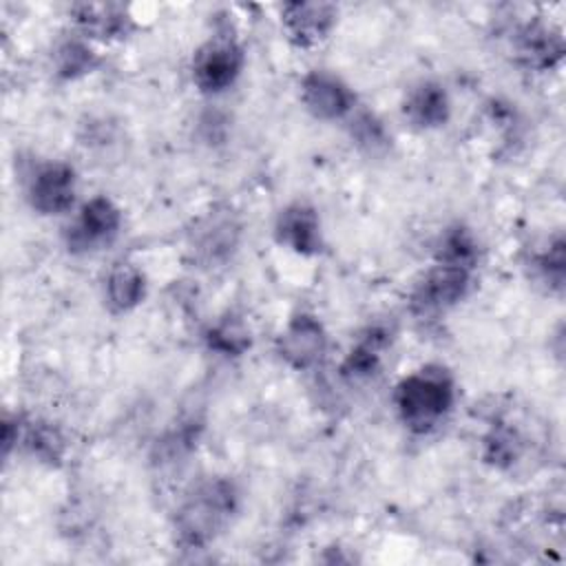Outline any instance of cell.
<instances>
[{
    "label": "cell",
    "instance_id": "obj_1",
    "mask_svg": "<svg viewBox=\"0 0 566 566\" xmlns=\"http://www.w3.org/2000/svg\"><path fill=\"white\" fill-rule=\"evenodd\" d=\"M396 409L413 431L433 429L453 405V382L442 369H420L396 387Z\"/></svg>",
    "mask_w": 566,
    "mask_h": 566
},
{
    "label": "cell",
    "instance_id": "obj_2",
    "mask_svg": "<svg viewBox=\"0 0 566 566\" xmlns=\"http://www.w3.org/2000/svg\"><path fill=\"white\" fill-rule=\"evenodd\" d=\"M237 504L234 486L228 480L201 484L177 513L179 539L188 546H203L230 520Z\"/></svg>",
    "mask_w": 566,
    "mask_h": 566
},
{
    "label": "cell",
    "instance_id": "obj_3",
    "mask_svg": "<svg viewBox=\"0 0 566 566\" xmlns=\"http://www.w3.org/2000/svg\"><path fill=\"white\" fill-rule=\"evenodd\" d=\"M243 66V51L234 40L217 38L203 44L192 62L195 84L206 93L228 88Z\"/></svg>",
    "mask_w": 566,
    "mask_h": 566
},
{
    "label": "cell",
    "instance_id": "obj_4",
    "mask_svg": "<svg viewBox=\"0 0 566 566\" xmlns=\"http://www.w3.org/2000/svg\"><path fill=\"white\" fill-rule=\"evenodd\" d=\"M301 99L307 111L321 119H340L352 113L356 104L352 88L327 71H314L303 77Z\"/></svg>",
    "mask_w": 566,
    "mask_h": 566
},
{
    "label": "cell",
    "instance_id": "obj_5",
    "mask_svg": "<svg viewBox=\"0 0 566 566\" xmlns=\"http://www.w3.org/2000/svg\"><path fill=\"white\" fill-rule=\"evenodd\" d=\"M469 283H471V268L438 261V265L429 270V274L416 287L413 307L422 312L444 310L458 303L467 294Z\"/></svg>",
    "mask_w": 566,
    "mask_h": 566
},
{
    "label": "cell",
    "instance_id": "obj_6",
    "mask_svg": "<svg viewBox=\"0 0 566 566\" xmlns=\"http://www.w3.org/2000/svg\"><path fill=\"white\" fill-rule=\"evenodd\" d=\"M327 338L323 325L307 314L294 316L279 338V354L296 369L312 367L325 354Z\"/></svg>",
    "mask_w": 566,
    "mask_h": 566
},
{
    "label": "cell",
    "instance_id": "obj_7",
    "mask_svg": "<svg viewBox=\"0 0 566 566\" xmlns=\"http://www.w3.org/2000/svg\"><path fill=\"white\" fill-rule=\"evenodd\" d=\"M29 197L35 210L44 214H57L73 206L75 172L66 164L42 166L29 186Z\"/></svg>",
    "mask_w": 566,
    "mask_h": 566
},
{
    "label": "cell",
    "instance_id": "obj_8",
    "mask_svg": "<svg viewBox=\"0 0 566 566\" xmlns=\"http://www.w3.org/2000/svg\"><path fill=\"white\" fill-rule=\"evenodd\" d=\"M119 223H122V217H119V210L113 206V201L106 197H95L82 206L80 217L71 226L69 243L73 248H84V250H91L99 243H108L117 234Z\"/></svg>",
    "mask_w": 566,
    "mask_h": 566
},
{
    "label": "cell",
    "instance_id": "obj_9",
    "mask_svg": "<svg viewBox=\"0 0 566 566\" xmlns=\"http://www.w3.org/2000/svg\"><path fill=\"white\" fill-rule=\"evenodd\" d=\"M336 9L332 4L318 2H296L287 4L283 11V27L290 40L298 46H314L327 38L334 27Z\"/></svg>",
    "mask_w": 566,
    "mask_h": 566
},
{
    "label": "cell",
    "instance_id": "obj_10",
    "mask_svg": "<svg viewBox=\"0 0 566 566\" xmlns=\"http://www.w3.org/2000/svg\"><path fill=\"white\" fill-rule=\"evenodd\" d=\"M276 239L281 245L298 254H314L321 250V226L314 208L305 203L287 206L276 221Z\"/></svg>",
    "mask_w": 566,
    "mask_h": 566
},
{
    "label": "cell",
    "instance_id": "obj_11",
    "mask_svg": "<svg viewBox=\"0 0 566 566\" xmlns=\"http://www.w3.org/2000/svg\"><path fill=\"white\" fill-rule=\"evenodd\" d=\"M402 111L411 124L420 128H433L447 122L449 97L440 84L422 82L409 91Z\"/></svg>",
    "mask_w": 566,
    "mask_h": 566
},
{
    "label": "cell",
    "instance_id": "obj_12",
    "mask_svg": "<svg viewBox=\"0 0 566 566\" xmlns=\"http://www.w3.org/2000/svg\"><path fill=\"white\" fill-rule=\"evenodd\" d=\"M144 298V276L137 268L119 263L106 279V301L115 312H128Z\"/></svg>",
    "mask_w": 566,
    "mask_h": 566
},
{
    "label": "cell",
    "instance_id": "obj_13",
    "mask_svg": "<svg viewBox=\"0 0 566 566\" xmlns=\"http://www.w3.org/2000/svg\"><path fill=\"white\" fill-rule=\"evenodd\" d=\"M564 53L562 35L544 27H526L520 38V55L528 66L546 69L553 66Z\"/></svg>",
    "mask_w": 566,
    "mask_h": 566
},
{
    "label": "cell",
    "instance_id": "obj_14",
    "mask_svg": "<svg viewBox=\"0 0 566 566\" xmlns=\"http://www.w3.org/2000/svg\"><path fill=\"white\" fill-rule=\"evenodd\" d=\"M86 33H95L99 38L117 35L124 29L126 18L122 13H113L111 7H84V15L77 18Z\"/></svg>",
    "mask_w": 566,
    "mask_h": 566
},
{
    "label": "cell",
    "instance_id": "obj_15",
    "mask_svg": "<svg viewBox=\"0 0 566 566\" xmlns=\"http://www.w3.org/2000/svg\"><path fill=\"white\" fill-rule=\"evenodd\" d=\"M210 345L223 354H241L248 347V334L237 323H221L210 332Z\"/></svg>",
    "mask_w": 566,
    "mask_h": 566
},
{
    "label": "cell",
    "instance_id": "obj_16",
    "mask_svg": "<svg viewBox=\"0 0 566 566\" xmlns=\"http://www.w3.org/2000/svg\"><path fill=\"white\" fill-rule=\"evenodd\" d=\"M537 268L542 270L544 279H548L555 285H562V281H564V241L562 239L551 243L548 250L544 254H539Z\"/></svg>",
    "mask_w": 566,
    "mask_h": 566
},
{
    "label": "cell",
    "instance_id": "obj_17",
    "mask_svg": "<svg viewBox=\"0 0 566 566\" xmlns=\"http://www.w3.org/2000/svg\"><path fill=\"white\" fill-rule=\"evenodd\" d=\"M60 69L66 75H75V73H84L86 69H91V51L77 42H66L60 49Z\"/></svg>",
    "mask_w": 566,
    "mask_h": 566
},
{
    "label": "cell",
    "instance_id": "obj_18",
    "mask_svg": "<svg viewBox=\"0 0 566 566\" xmlns=\"http://www.w3.org/2000/svg\"><path fill=\"white\" fill-rule=\"evenodd\" d=\"M354 133H356V139L360 142V144H367V146H371V148H376V146H380L382 142H385V135H382V126L374 119V115H369V113H363V115H358V117H354V128H352Z\"/></svg>",
    "mask_w": 566,
    "mask_h": 566
}]
</instances>
